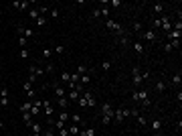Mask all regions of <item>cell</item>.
I'll list each match as a JSON object with an SVG mask.
<instances>
[{"label":"cell","instance_id":"cell-5","mask_svg":"<svg viewBox=\"0 0 182 136\" xmlns=\"http://www.w3.org/2000/svg\"><path fill=\"white\" fill-rule=\"evenodd\" d=\"M81 96L85 98L87 108H95V106H97V102H95V98H93V93H91V91H81Z\"/></svg>","mask_w":182,"mask_h":136},{"label":"cell","instance_id":"cell-19","mask_svg":"<svg viewBox=\"0 0 182 136\" xmlns=\"http://www.w3.org/2000/svg\"><path fill=\"white\" fill-rule=\"evenodd\" d=\"M160 29H162V21H160V16H156V18L152 21V31H156V33H158Z\"/></svg>","mask_w":182,"mask_h":136},{"label":"cell","instance_id":"cell-51","mask_svg":"<svg viewBox=\"0 0 182 136\" xmlns=\"http://www.w3.org/2000/svg\"><path fill=\"white\" fill-rule=\"evenodd\" d=\"M33 136H43V134H33Z\"/></svg>","mask_w":182,"mask_h":136},{"label":"cell","instance_id":"cell-40","mask_svg":"<svg viewBox=\"0 0 182 136\" xmlns=\"http://www.w3.org/2000/svg\"><path fill=\"white\" fill-rule=\"evenodd\" d=\"M51 55H53V51H51V49H47V47H45V49H43V57H45V59H49Z\"/></svg>","mask_w":182,"mask_h":136},{"label":"cell","instance_id":"cell-13","mask_svg":"<svg viewBox=\"0 0 182 136\" xmlns=\"http://www.w3.org/2000/svg\"><path fill=\"white\" fill-rule=\"evenodd\" d=\"M43 112H45L47 118H51V116L55 114V108H53V106H51L49 102H45V104H43Z\"/></svg>","mask_w":182,"mask_h":136},{"label":"cell","instance_id":"cell-14","mask_svg":"<svg viewBox=\"0 0 182 136\" xmlns=\"http://www.w3.org/2000/svg\"><path fill=\"white\" fill-rule=\"evenodd\" d=\"M79 96H81V93H79L77 90H69V93H67V100H69V102H75V104H77Z\"/></svg>","mask_w":182,"mask_h":136},{"label":"cell","instance_id":"cell-1","mask_svg":"<svg viewBox=\"0 0 182 136\" xmlns=\"http://www.w3.org/2000/svg\"><path fill=\"white\" fill-rule=\"evenodd\" d=\"M105 26H107L109 31H114L117 37H124V35H127V31H125L124 26H122L119 23H115V21H111V18H107V21H105Z\"/></svg>","mask_w":182,"mask_h":136},{"label":"cell","instance_id":"cell-12","mask_svg":"<svg viewBox=\"0 0 182 136\" xmlns=\"http://www.w3.org/2000/svg\"><path fill=\"white\" fill-rule=\"evenodd\" d=\"M166 37H168L170 41H180V37H182V31H176V29H172L170 33H166Z\"/></svg>","mask_w":182,"mask_h":136},{"label":"cell","instance_id":"cell-38","mask_svg":"<svg viewBox=\"0 0 182 136\" xmlns=\"http://www.w3.org/2000/svg\"><path fill=\"white\" fill-rule=\"evenodd\" d=\"M51 18H59V8H57V6L51 8Z\"/></svg>","mask_w":182,"mask_h":136},{"label":"cell","instance_id":"cell-31","mask_svg":"<svg viewBox=\"0 0 182 136\" xmlns=\"http://www.w3.org/2000/svg\"><path fill=\"white\" fill-rule=\"evenodd\" d=\"M28 16H31L33 21H36V18L41 16V14H39V8H31V10H28Z\"/></svg>","mask_w":182,"mask_h":136},{"label":"cell","instance_id":"cell-24","mask_svg":"<svg viewBox=\"0 0 182 136\" xmlns=\"http://www.w3.org/2000/svg\"><path fill=\"white\" fill-rule=\"evenodd\" d=\"M23 120H24V124H26V126L33 124V116H31V112H23Z\"/></svg>","mask_w":182,"mask_h":136},{"label":"cell","instance_id":"cell-4","mask_svg":"<svg viewBox=\"0 0 182 136\" xmlns=\"http://www.w3.org/2000/svg\"><path fill=\"white\" fill-rule=\"evenodd\" d=\"M142 39L148 41V43H158V33L152 31V29H146V31L142 33Z\"/></svg>","mask_w":182,"mask_h":136},{"label":"cell","instance_id":"cell-8","mask_svg":"<svg viewBox=\"0 0 182 136\" xmlns=\"http://www.w3.org/2000/svg\"><path fill=\"white\" fill-rule=\"evenodd\" d=\"M28 71H31V75H34L36 79L45 75V69H43V67H39V65H31V69H28Z\"/></svg>","mask_w":182,"mask_h":136},{"label":"cell","instance_id":"cell-39","mask_svg":"<svg viewBox=\"0 0 182 136\" xmlns=\"http://www.w3.org/2000/svg\"><path fill=\"white\" fill-rule=\"evenodd\" d=\"M132 29H134V33H142V23H134Z\"/></svg>","mask_w":182,"mask_h":136},{"label":"cell","instance_id":"cell-37","mask_svg":"<svg viewBox=\"0 0 182 136\" xmlns=\"http://www.w3.org/2000/svg\"><path fill=\"white\" fill-rule=\"evenodd\" d=\"M61 79L65 81V83H69V81H71V73H67V71H63V73H61Z\"/></svg>","mask_w":182,"mask_h":136},{"label":"cell","instance_id":"cell-18","mask_svg":"<svg viewBox=\"0 0 182 136\" xmlns=\"http://www.w3.org/2000/svg\"><path fill=\"white\" fill-rule=\"evenodd\" d=\"M152 10H154V14H162V10H164V4L162 2H154V6H152Z\"/></svg>","mask_w":182,"mask_h":136},{"label":"cell","instance_id":"cell-47","mask_svg":"<svg viewBox=\"0 0 182 136\" xmlns=\"http://www.w3.org/2000/svg\"><path fill=\"white\" fill-rule=\"evenodd\" d=\"M51 71H55V65H53V63H49L45 67V73H51Z\"/></svg>","mask_w":182,"mask_h":136},{"label":"cell","instance_id":"cell-25","mask_svg":"<svg viewBox=\"0 0 182 136\" xmlns=\"http://www.w3.org/2000/svg\"><path fill=\"white\" fill-rule=\"evenodd\" d=\"M69 118H71V114H69L67 110H63V112L59 114V118H57V120H63V122L67 124V122H69Z\"/></svg>","mask_w":182,"mask_h":136},{"label":"cell","instance_id":"cell-34","mask_svg":"<svg viewBox=\"0 0 182 136\" xmlns=\"http://www.w3.org/2000/svg\"><path fill=\"white\" fill-rule=\"evenodd\" d=\"M87 71H89V67H87V65H83V63H81L79 67H77V73H79V75H83V73H87Z\"/></svg>","mask_w":182,"mask_h":136},{"label":"cell","instance_id":"cell-17","mask_svg":"<svg viewBox=\"0 0 182 136\" xmlns=\"http://www.w3.org/2000/svg\"><path fill=\"white\" fill-rule=\"evenodd\" d=\"M180 83H182V73L178 71V73L172 75V85H178V87H180Z\"/></svg>","mask_w":182,"mask_h":136},{"label":"cell","instance_id":"cell-22","mask_svg":"<svg viewBox=\"0 0 182 136\" xmlns=\"http://www.w3.org/2000/svg\"><path fill=\"white\" fill-rule=\"evenodd\" d=\"M55 87V96H57V100L59 98H65V87H61V85H53Z\"/></svg>","mask_w":182,"mask_h":136},{"label":"cell","instance_id":"cell-48","mask_svg":"<svg viewBox=\"0 0 182 136\" xmlns=\"http://www.w3.org/2000/svg\"><path fill=\"white\" fill-rule=\"evenodd\" d=\"M8 98H0V106H4V108H6V106H8Z\"/></svg>","mask_w":182,"mask_h":136},{"label":"cell","instance_id":"cell-21","mask_svg":"<svg viewBox=\"0 0 182 136\" xmlns=\"http://www.w3.org/2000/svg\"><path fill=\"white\" fill-rule=\"evenodd\" d=\"M67 130H69V136H77V134H79V130H81V128H79L77 124H71V126L67 128Z\"/></svg>","mask_w":182,"mask_h":136},{"label":"cell","instance_id":"cell-2","mask_svg":"<svg viewBox=\"0 0 182 136\" xmlns=\"http://www.w3.org/2000/svg\"><path fill=\"white\" fill-rule=\"evenodd\" d=\"M127 116H130V110H127V108H122V106H119V108H117V110L114 112V122H115V124H122V122H124Z\"/></svg>","mask_w":182,"mask_h":136},{"label":"cell","instance_id":"cell-46","mask_svg":"<svg viewBox=\"0 0 182 136\" xmlns=\"http://www.w3.org/2000/svg\"><path fill=\"white\" fill-rule=\"evenodd\" d=\"M0 98H8V87H2V90H0Z\"/></svg>","mask_w":182,"mask_h":136},{"label":"cell","instance_id":"cell-23","mask_svg":"<svg viewBox=\"0 0 182 136\" xmlns=\"http://www.w3.org/2000/svg\"><path fill=\"white\" fill-rule=\"evenodd\" d=\"M111 120H114V118H111L109 114H101V124L103 126H109V124H111Z\"/></svg>","mask_w":182,"mask_h":136},{"label":"cell","instance_id":"cell-33","mask_svg":"<svg viewBox=\"0 0 182 136\" xmlns=\"http://www.w3.org/2000/svg\"><path fill=\"white\" fill-rule=\"evenodd\" d=\"M28 55H31V53H28V47H26V49H20V53H18L20 59H28Z\"/></svg>","mask_w":182,"mask_h":136},{"label":"cell","instance_id":"cell-45","mask_svg":"<svg viewBox=\"0 0 182 136\" xmlns=\"http://www.w3.org/2000/svg\"><path fill=\"white\" fill-rule=\"evenodd\" d=\"M23 90H24V93H26V91H28V90H33V83H28V81H24Z\"/></svg>","mask_w":182,"mask_h":136},{"label":"cell","instance_id":"cell-29","mask_svg":"<svg viewBox=\"0 0 182 136\" xmlns=\"http://www.w3.org/2000/svg\"><path fill=\"white\" fill-rule=\"evenodd\" d=\"M34 24H36L39 29H43V26H45V24H47V18H45V16H39V18L34 21Z\"/></svg>","mask_w":182,"mask_h":136},{"label":"cell","instance_id":"cell-41","mask_svg":"<svg viewBox=\"0 0 182 136\" xmlns=\"http://www.w3.org/2000/svg\"><path fill=\"white\" fill-rule=\"evenodd\" d=\"M136 120H138V124H140V126H146V118H144V116H142V114H140V116H138Z\"/></svg>","mask_w":182,"mask_h":136},{"label":"cell","instance_id":"cell-26","mask_svg":"<svg viewBox=\"0 0 182 136\" xmlns=\"http://www.w3.org/2000/svg\"><path fill=\"white\" fill-rule=\"evenodd\" d=\"M152 130H154V132H160V130H162V120H152Z\"/></svg>","mask_w":182,"mask_h":136},{"label":"cell","instance_id":"cell-49","mask_svg":"<svg viewBox=\"0 0 182 136\" xmlns=\"http://www.w3.org/2000/svg\"><path fill=\"white\" fill-rule=\"evenodd\" d=\"M55 53H65V47H63V45H57V47H55Z\"/></svg>","mask_w":182,"mask_h":136},{"label":"cell","instance_id":"cell-9","mask_svg":"<svg viewBox=\"0 0 182 136\" xmlns=\"http://www.w3.org/2000/svg\"><path fill=\"white\" fill-rule=\"evenodd\" d=\"M31 4H33L31 0H20V2H12V6H14L16 10H26V8H28Z\"/></svg>","mask_w":182,"mask_h":136},{"label":"cell","instance_id":"cell-32","mask_svg":"<svg viewBox=\"0 0 182 136\" xmlns=\"http://www.w3.org/2000/svg\"><path fill=\"white\" fill-rule=\"evenodd\" d=\"M101 69H103V71H109V69H111V61H109V59H105V61L101 63Z\"/></svg>","mask_w":182,"mask_h":136},{"label":"cell","instance_id":"cell-35","mask_svg":"<svg viewBox=\"0 0 182 136\" xmlns=\"http://www.w3.org/2000/svg\"><path fill=\"white\" fill-rule=\"evenodd\" d=\"M53 128H55V130H61V128H65V122H63V120H55Z\"/></svg>","mask_w":182,"mask_h":136},{"label":"cell","instance_id":"cell-43","mask_svg":"<svg viewBox=\"0 0 182 136\" xmlns=\"http://www.w3.org/2000/svg\"><path fill=\"white\" fill-rule=\"evenodd\" d=\"M33 29H24V35H23V37H26V39H31V37H33Z\"/></svg>","mask_w":182,"mask_h":136},{"label":"cell","instance_id":"cell-15","mask_svg":"<svg viewBox=\"0 0 182 136\" xmlns=\"http://www.w3.org/2000/svg\"><path fill=\"white\" fill-rule=\"evenodd\" d=\"M154 90L158 91V93H162V91L166 90V81H164V79H158V81H156V85H154Z\"/></svg>","mask_w":182,"mask_h":136},{"label":"cell","instance_id":"cell-50","mask_svg":"<svg viewBox=\"0 0 182 136\" xmlns=\"http://www.w3.org/2000/svg\"><path fill=\"white\" fill-rule=\"evenodd\" d=\"M2 128H4V122H2V120H0V130H2Z\"/></svg>","mask_w":182,"mask_h":136},{"label":"cell","instance_id":"cell-30","mask_svg":"<svg viewBox=\"0 0 182 136\" xmlns=\"http://www.w3.org/2000/svg\"><path fill=\"white\" fill-rule=\"evenodd\" d=\"M99 14L107 21V16H109V6H101V8H99Z\"/></svg>","mask_w":182,"mask_h":136},{"label":"cell","instance_id":"cell-27","mask_svg":"<svg viewBox=\"0 0 182 136\" xmlns=\"http://www.w3.org/2000/svg\"><path fill=\"white\" fill-rule=\"evenodd\" d=\"M57 104L61 106V108H63V110H67V106H69V100H67V96H65V98H59V100H57Z\"/></svg>","mask_w":182,"mask_h":136},{"label":"cell","instance_id":"cell-16","mask_svg":"<svg viewBox=\"0 0 182 136\" xmlns=\"http://www.w3.org/2000/svg\"><path fill=\"white\" fill-rule=\"evenodd\" d=\"M31 108H33V102H31V100H26L24 104H20V106H18V110H20V114H23V112H28Z\"/></svg>","mask_w":182,"mask_h":136},{"label":"cell","instance_id":"cell-10","mask_svg":"<svg viewBox=\"0 0 182 136\" xmlns=\"http://www.w3.org/2000/svg\"><path fill=\"white\" fill-rule=\"evenodd\" d=\"M89 83H91V69L87 71V73L79 75V83H77V85H89Z\"/></svg>","mask_w":182,"mask_h":136},{"label":"cell","instance_id":"cell-44","mask_svg":"<svg viewBox=\"0 0 182 136\" xmlns=\"http://www.w3.org/2000/svg\"><path fill=\"white\" fill-rule=\"evenodd\" d=\"M107 4H111V6H122V0H107Z\"/></svg>","mask_w":182,"mask_h":136},{"label":"cell","instance_id":"cell-36","mask_svg":"<svg viewBox=\"0 0 182 136\" xmlns=\"http://www.w3.org/2000/svg\"><path fill=\"white\" fill-rule=\"evenodd\" d=\"M26 37H18V45H20V49H26Z\"/></svg>","mask_w":182,"mask_h":136},{"label":"cell","instance_id":"cell-7","mask_svg":"<svg viewBox=\"0 0 182 136\" xmlns=\"http://www.w3.org/2000/svg\"><path fill=\"white\" fill-rule=\"evenodd\" d=\"M101 114H109V116L114 118V106H111L109 102H103L101 108H99V116H101Z\"/></svg>","mask_w":182,"mask_h":136},{"label":"cell","instance_id":"cell-28","mask_svg":"<svg viewBox=\"0 0 182 136\" xmlns=\"http://www.w3.org/2000/svg\"><path fill=\"white\" fill-rule=\"evenodd\" d=\"M28 128L33 130V134H41V124H39V122H33V124L28 126Z\"/></svg>","mask_w":182,"mask_h":136},{"label":"cell","instance_id":"cell-3","mask_svg":"<svg viewBox=\"0 0 182 136\" xmlns=\"http://www.w3.org/2000/svg\"><path fill=\"white\" fill-rule=\"evenodd\" d=\"M132 81H134V87H140V85L144 83V79H142V69L138 67V65L132 69Z\"/></svg>","mask_w":182,"mask_h":136},{"label":"cell","instance_id":"cell-42","mask_svg":"<svg viewBox=\"0 0 182 136\" xmlns=\"http://www.w3.org/2000/svg\"><path fill=\"white\" fill-rule=\"evenodd\" d=\"M57 136H69V130L67 128H61V130H57Z\"/></svg>","mask_w":182,"mask_h":136},{"label":"cell","instance_id":"cell-20","mask_svg":"<svg viewBox=\"0 0 182 136\" xmlns=\"http://www.w3.org/2000/svg\"><path fill=\"white\" fill-rule=\"evenodd\" d=\"M69 122H71V124H83V120H81V116L79 114H71V118H69Z\"/></svg>","mask_w":182,"mask_h":136},{"label":"cell","instance_id":"cell-6","mask_svg":"<svg viewBox=\"0 0 182 136\" xmlns=\"http://www.w3.org/2000/svg\"><path fill=\"white\" fill-rule=\"evenodd\" d=\"M132 49L136 51L138 55H144V43H142V39H134L132 41Z\"/></svg>","mask_w":182,"mask_h":136},{"label":"cell","instance_id":"cell-11","mask_svg":"<svg viewBox=\"0 0 182 136\" xmlns=\"http://www.w3.org/2000/svg\"><path fill=\"white\" fill-rule=\"evenodd\" d=\"M160 21H162V29H164L166 33H170L172 31V21L168 18V16H160Z\"/></svg>","mask_w":182,"mask_h":136},{"label":"cell","instance_id":"cell-52","mask_svg":"<svg viewBox=\"0 0 182 136\" xmlns=\"http://www.w3.org/2000/svg\"><path fill=\"white\" fill-rule=\"evenodd\" d=\"M0 77H2V75H0Z\"/></svg>","mask_w":182,"mask_h":136}]
</instances>
